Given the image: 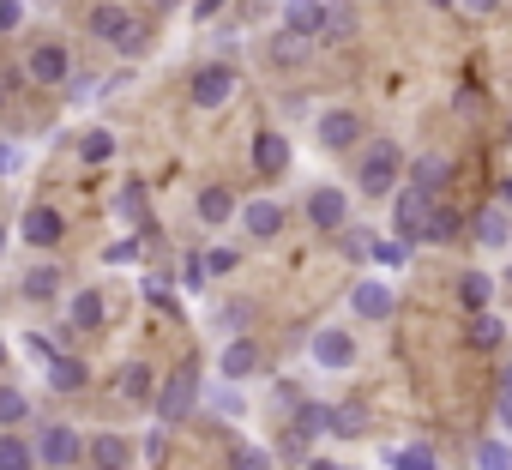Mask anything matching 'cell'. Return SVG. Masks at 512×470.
<instances>
[{
    "label": "cell",
    "mask_w": 512,
    "mask_h": 470,
    "mask_svg": "<svg viewBox=\"0 0 512 470\" xmlns=\"http://www.w3.org/2000/svg\"><path fill=\"white\" fill-rule=\"evenodd\" d=\"M199 392H205V386H199V356H187V362H181L175 374H163V380H157L151 404H157V416H163V422L175 428V422H187V416H193Z\"/></svg>",
    "instance_id": "6da1fadb"
},
{
    "label": "cell",
    "mask_w": 512,
    "mask_h": 470,
    "mask_svg": "<svg viewBox=\"0 0 512 470\" xmlns=\"http://www.w3.org/2000/svg\"><path fill=\"white\" fill-rule=\"evenodd\" d=\"M398 175H404V151H398L392 139H374V145L362 151V163H356V193H368V199H392Z\"/></svg>",
    "instance_id": "7a4b0ae2"
},
{
    "label": "cell",
    "mask_w": 512,
    "mask_h": 470,
    "mask_svg": "<svg viewBox=\"0 0 512 470\" xmlns=\"http://www.w3.org/2000/svg\"><path fill=\"white\" fill-rule=\"evenodd\" d=\"M91 37L97 43H109V49H121V55H139L145 49V25L127 13V7H91Z\"/></svg>",
    "instance_id": "3957f363"
},
{
    "label": "cell",
    "mask_w": 512,
    "mask_h": 470,
    "mask_svg": "<svg viewBox=\"0 0 512 470\" xmlns=\"http://www.w3.org/2000/svg\"><path fill=\"white\" fill-rule=\"evenodd\" d=\"M434 199H440V193H422L416 181H410V187H392V229L404 235V242H422V235H428Z\"/></svg>",
    "instance_id": "277c9868"
},
{
    "label": "cell",
    "mask_w": 512,
    "mask_h": 470,
    "mask_svg": "<svg viewBox=\"0 0 512 470\" xmlns=\"http://www.w3.org/2000/svg\"><path fill=\"white\" fill-rule=\"evenodd\" d=\"M308 356H314V368L344 374V368H356V338H350L344 326H320V332L308 338Z\"/></svg>",
    "instance_id": "5b68a950"
},
{
    "label": "cell",
    "mask_w": 512,
    "mask_h": 470,
    "mask_svg": "<svg viewBox=\"0 0 512 470\" xmlns=\"http://www.w3.org/2000/svg\"><path fill=\"white\" fill-rule=\"evenodd\" d=\"M31 452H37V464H49V470H73V464L85 458V440H79L67 422H55V428H43V434H37V446H31Z\"/></svg>",
    "instance_id": "8992f818"
},
{
    "label": "cell",
    "mask_w": 512,
    "mask_h": 470,
    "mask_svg": "<svg viewBox=\"0 0 512 470\" xmlns=\"http://www.w3.org/2000/svg\"><path fill=\"white\" fill-rule=\"evenodd\" d=\"M187 97H193V109H223V103L235 97V67H223V61L199 67L193 85H187Z\"/></svg>",
    "instance_id": "52a82bcc"
},
{
    "label": "cell",
    "mask_w": 512,
    "mask_h": 470,
    "mask_svg": "<svg viewBox=\"0 0 512 470\" xmlns=\"http://www.w3.org/2000/svg\"><path fill=\"white\" fill-rule=\"evenodd\" d=\"M67 73H73L67 43H37V49L25 55V79H31V85H67Z\"/></svg>",
    "instance_id": "ba28073f"
},
{
    "label": "cell",
    "mask_w": 512,
    "mask_h": 470,
    "mask_svg": "<svg viewBox=\"0 0 512 470\" xmlns=\"http://www.w3.org/2000/svg\"><path fill=\"white\" fill-rule=\"evenodd\" d=\"M19 235H25L31 248H43V254H49V248H61V235H67V217H61L55 205H31V211L19 217Z\"/></svg>",
    "instance_id": "9c48e42d"
},
{
    "label": "cell",
    "mask_w": 512,
    "mask_h": 470,
    "mask_svg": "<svg viewBox=\"0 0 512 470\" xmlns=\"http://www.w3.org/2000/svg\"><path fill=\"white\" fill-rule=\"evenodd\" d=\"M266 368V350L260 344H253V338H235L223 356H217V374L229 380V386H241V380H253V374H260Z\"/></svg>",
    "instance_id": "30bf717a"
},
{
    "label": "cell",
    "mask_w": 512,
    "mask_h": 470,
    "mask_svg": "<svg viewBox=\"0 0 512 470\" xmlns=\"http://www.w3.org/2000/svg\"><path fill=\"white\" fill-rule=\"evenodd\" d=\"M235 223L253 235V242H272V235L284 229V205L278 199H247V205H235Z\"/></svg>",
    "instance_id": "8fae6325"
},
{
    "label": "cell",
    "mask_w": 512,
    "mask_h": 470,
    "mask_svg": "<svg viewBox=\"0 0 512 470\" xmlns=\"http://www.w3.org/2000/svg\"><path fill=\"white\" fill-rule=\"evenodd\" d=\"M314 133H320L326 151H350V145H362V115L356 109H326Z\"/></svg>",
    "instance_id": "7c38bea8"
},
{
    "label": "cell",
    "mask_w": 512,
    "mask_h": 470,
    "mask_svg": "<svg viewBox=\"0 0 512 470\" xmlns=\"http://www.w3.org/2000/svg\"><path fill=\"white\" fill-rule=\"evenodd\" d=\"M302 211H308L314 229H344V223H350V199H344V187H314Z\"/></svg>",
    "instance_id": "4fadbf2b"
},
{
    "label": "cell",
    "mask_w": 512,
    "mask_h": 470,
    "mask_svg": "<svg viewBox=\"0 0 512 470\" xmlns=\"http://www.w3.org/2000/svg\"><path fill=\"white\" fill-rule=\"evenodd\" d=\"M470 235H476L488 254H500V248L512 242V211H506V205H482V211L470 217Z\"/></svg>",
    "instance_id": "5bb4252c"
},
{
    "label": "cell",
    "mask_w": 512,
    "mask_h": 470,
    "mask_svg": "<svg viewBox=\"0 0 512 470\" xmlns=\"http://www.w3.org/2000/svg\"><path fill=\"white\" fill-rule=\"evenodd\" d=\"M308 55H314V37H296V31H278V37L266 43V61H272L278 73H302Z\"/></svg>",
    "instance_id": "9a60e30c"
},
{
    "label": "cell",
    "mask_w": 512,
    "mask_h": 470,
    "mask_svg": "<svg viewBox=\"0 0 512 470\" xmlns=\"http://www.w3.org/2000/svg\"><path fill=\"white\" fill-rule=\"evenodd\" d=\"M43 380H49V392L67 398V392H85V386H91V368H85L79 356H61V350H55V356L43 362Z\"/></svg>",
    "instance_id": "2e32d148"
},
{
    "label": "cell",
    "mask_w": 512,
    "mask_h": 470,
    "mask_svg": "<svg viewBox=\"0 0 512 470\" xmlns=\"http://www.w3.org/2000/svg\"><path fill=\"white\" fill-rule=\"evenodd\" d=\"M350 314H362V320H392V284L362 278V284L350 290Z\"/></svg>",
    "instance_id": "e0dca14e"
},
{
    "label": "cell",
    "mask_w": 512,
    "mask_h": 470,
    "mask_svg": "<svg viewBox=\"0 0 512 470\" xmlns=\"http://www.w3.org/2000/svg\"><path fill=\"white\" fill-rule=\"evenodd\" d=\"M253 169H260V175H284L290 169V139L284 133H253Z\"/></svg>",
    "instance_id": "ac0fdd59"
},
{
    "label": "cell",
    "mask_w": 512,
    "mask_h": 470,
    "mask_svg": "<svg viewBox=\"0 0 512 470\" xmlns=\"http://www.w3.org/2000/svg\"><path fill=\"white\" fill-rule=\"evenodd\" d=\"M422 193H446V181H452V157H440V151H422L410 169H404Z\"/></svg>",
    "instance_id": "d6986e66"
},
{
    "label": "cell",
    "mask_w": 512,
    "mask_h": 470,
    "mask_svg": "<svg viewBox=\"0 0 512 470\" xmlns=\"http://www.w3.org/2000/svg\"><path fill=\"white\" fill-rule=\"evenodd\" d=\"M193 211H199V223H235V193L223 187V181H211V187H199V199H193Z\"/></svg>",
    "instance_id": "ffe728a7"
},
{
    "label": "cell",
    "mask_w": 512,
    "mask_h": 470,
    "mask_svg": "<svg viewBox=\"0 0 512 470\" xmlns=\"http://www.w3.org/2000/svg\"><path fill=\"white\" fill-rule=\"evenodd\" d=\"M85 458H91L97 470H121V464L133 458V446H127V434H115V428H109V434L85 440Z\"/></svg>",
    "instance_id": "44dd1931"
},
{
    "label": "cell",
    "mask_w": 512,
    "mask_h": 470,
    "mask_svg": "<svg viewBox=\"0 0 512 470\" xmlns=\"http://www.w3.org/2000/svg\"><path fill=\"white\" fill-rule=\"evenodd\" d=\"M350 37H356V7H350V0H338V7H326V13H320L314 43H350Z\"/></svg>",
    "instance_id": "7402d4cb"
},
{
    "label": "cell",
    "mask_w": 512,
    "mask_h": 470,
    "mask_svg": "<svg viewBox=\"0 0 512 470\" xmlns=\"http://www.w3.org/2000/svg\"><path fill=\"white\" fill-rule=\"evenodd\" d=\"M326 434L362 440V434H368V410H362V404H326Z\"/></svg>",
    "instance_id": "603a6c76"
},
{
    "label": "cell",
    "mask_w": 512,
    "mask_h": 470,
    "mask_svg": "<svg viewBox=\"0 0 512 470\" xmlns=\"http://www.w3.org/2000/svg\"><path fill=\"white\" fill-rule=\"evenodd\" d=\"M67 314H73V332H97L109 320V302H103V290H79Z\"/></svg>",
    "instance_id": "cb8c5ba5"
},
{
    "label": "cell",
    "mask_w": 512,
    "mask_h": 470,
    "mask_svg": "<svg viewBox=\"0 0 512 470\" xmlns=\"http://www.w3.org/2000/svg\"><path fill=\"white\" fill-rule=\"evenodd\" d=\"M320 13H326V0H284V31L314 37L320 31Z\"/></svg>",
    "instance_id": "d4e9b609"
},
{
    "label": "cell",
    "mask_w": 512,
    "mask_h": 470,
    "mask_svg": "<svg viewBox=\"0 0 512 470\" xmlns=\"http://www.w3.org/2000/svg\"><path fill=\"white\" fill-rule=\"evenodd\" d=\"M115 392H121V398H151V392H157V374H151V362H121V374H115Z\"/></svg>",
    "instance_id": "484cf974"
},
{
    "label": "cell",
    "mask_w": 512,
    "mask_h": 470,
    "mask_svg": "<svg viewBox=\"0 0 512 470\" xmlns=\"http://www.w3.org/2000/svg\"><path fill=\"white\" fill-rule=\"evenodd\" d=\"M386 470H440V464H434V446L428 440H404V446L386 452Z\"/></svg>",
    "instance_id": "4316f807"
},
{
    "label": "cell",
    "mask_w": 512,
    "mask_h": 470,
    "mask_svg": "<svg viewBox=\"0 0 512 470\" xmlns=\"http://www.w3.org/2000/svg\"><path fill=\"white\" fill-rule=\"evenodd\" d=\"M0 470H37V452H31V440H19L13 428H0Z\"/></svg>",
    "instance_id": "83f0119b"
},
{
    "label": "cell",
    "mask_w": 512,
    "mask_h": 470,
    "mask_svg": "<svg viewBox=\"0 0 512 470\" xmlns=\"http://www.w3.org/2000/svg\"><path fill=\"white\" fill-rule=\"evenodd\" d=\"M61 284H67L61 266H31V272H25V296H31V302H55Z\"/></svg>",
    "instance_id": "f1b7e54d"
},
{
    "label": "cell",
    "mask_w": 512,
    "mask_h": 470,
    "mask_svg": "<svg viewBox=\"0 0 512 470\" xmlns=\"http://www.w3.org/2000/svg\"><path fill=\"white\" fill-rule=\"evenodd\" d=\"M458 302H464V314L488 308V302H494V278H488V272H464V278H458Z\"/></svg>",
    "instance_id": "f546056e"
},
{
    "label": "cell",
    "mask_w": 512,
    "mask_h": 470,
    "mask_svg": "<svg viewBox=\"0 0 512 470\" xmlns=\"http://www.w3.org/2000/svg\"><path fill=\"white\" fill-rule=\"evenodd\" d=\"M470 344H476V350H500V344H506V326H500V314L476 308V314H470Z\"/></svg>",
    "instance_id": "4dcf8cb0"
},
{
    "label": "cell",
    "mask_w": 512,
    "mask_h": 470,
    "mask_svg": "<svg viewBox=\"0 0 512 470\" xmlns=\"http://www.w3.org/2000/svg\"><path fill=\"white\" fill-rule=\"evenodd\" d=\"M458 217H464L458 205H446V199H434V217H428V235H422V242H452V235L464 229Z\"/></svg>",
    "instance_id": "1f68e13d"
},
{
    "label": "cell",
    "mask_w": 512,
    "mask_h": 470,
    "mask_svg": "<svg viewBox=\"0 0 512 470\" xmlns=\"http://www.w3.org/2000/svg\"><path fill=\"white\" fill-rule=\"evenodd\" d=\"M410 248H416V242H404V235H392V242H368V260H374V266H392V272H398V266H410Z\"/></svg>",
    "instance_id": "d6a6232c"
},
{
    "label": "cell",
    "mask_w": 512,
    "mask_h": 470,
    "mask_svg": "<svg viewBox=\"0 0 512 470\" xmlns=\"http://www.w3.org/2000/svg\"><path fill=\"white\" fill-rule=\"evenodd\" d=\"M79 157H85L91 169H97V163H109V157H115V133H109V127H91V133L79 139Z\"/></svg>",
    "instance_id": "836d02e7"
},
{
    "label": "cell",
    "mask_w": 512,
    "mask_h": 470,
    "mask_svg": "<svg viewBox=\"0 0 512 470\" xmlns=\"http://www.w3.org/2000/svg\"><path fill=\"white\" fill-rule=\"evenodd\" d=\"M139 296H145L157 314H181V302H175V290H169V278H163V272H151V278L139 284Z\"/></svg>",
    "instance_id": "e575fe53"
},
{
    "label": "cell",
    "mask_w": 512,
    "mask_h": 470,
    "mask_svg": "<svg viewBox=\"0 0 512 470\" xmlns=\"http://www.w3.org/2000/svg\"><path fill=\"white\" fill-rule=\"evenodd\" d=\"M25 416H31V398L19 386H0V428H19Z\"/></svg>",
    "instance_id": "d590c367"
},
{
    "label": "cell",
    "mask_w": 512,
    "mask_h": 470,
    "mask_svg": "<svg viewBox=\"0 0 512 470\" xmlns=\"http://www.w3.org/2000/svg\"><path fill=\"white\" fill-rule=\"evenodd\" d=\"M229 470H278V458L266 446H235L229 452Z\"/></svg>",
    "instance_id": "8d00e7d4"
},
{
    "label": "cell",
    "mask_w": 512,
    "mask_h": 470,
    "mask_svg": "<svg viewBox=\"0 0 512 470\" xmlns=\"http://www.w3.org/2000/svg\"><path fill=\"white\" fill-rule=\"evenodd\" d=\"M290 428H296V434H302V440H320V434H326V404H302V410H296V422H290Z\"/></svg>",
    "instance_id": "74e56055"
},
{
    "label": "cell",
    "mask_w": 512,
    "mask_h": 470,
    "mask_svg": "<svg viewBox=\"0 0 512 470\" xmlns=\"http://www.w3.org/2000/svg\"><path fill=\"white\" fill-rule=\"evenodd\" d=\"M476 470H512V446L506 440H482L476 446Z\"/></svg>",
    "instance_id": "f35d334b"
},
{
    "label": "cell",
    "mask_w": 512,
    "mask_h": 470,
    "mask_svg": "<svg viewBox=\"0 0 512 470\" xmlns=\"http://www.w3.org/2000/svg\"><path fill=\"white\" fill-rule=\"evenodd\" d=\"M115 211H121V217H133V223H139V217H145V181H127V187H121V193H115Z\"/></svg>",
    "instance_id": "ab89813d"
},
{
    "label": "cell",
    "mask_w": 512,
    "mask_h": 470,
    "mask_svg": "<svg viewBox=\"0 0 512 470\" xmlns=\"http://www.w3.org/2000/svg\"><path fill=\"white\" fill-rule=\"evenodd\" d=\"M205 260V278H229L235 266H241V254L235 248H211V254H199Z\"/></svg>",
    "instance_id": "60d3db41"
},
{
    "label": "cell",
    "mask_w": 512,
    "mask_h": 470,
    "mask_svg": "<svg viewBox=\"0 0 512 470\" xmlns=\"http://www.w3.org/2000/svg\"><path fill=\"white\" fill-rule=\"evenodd\" d=\"M278 452H284V464H308V452H314V440H302L296 428H284V440H278Z\"/></svg>",
    "instance_id": "b9f144b4"
},
{
    "label": "cell",
    "mask_w": 512,
    "mask_h": 470,
    "mask_svg": "<svg viewBox=\"0 0 512 470\" xmlns=\"http://www.w3.org/2000/svg\"><path fill=\"white\" fill-rule=\"evenodd\" d=\"M127 260H139V242H133V235H121V242L103 248V266H127Z\"/></svg>",
    "instance_id": "7bdbcfd3"
},
{
    "label": "cell",
    "mask_w": 512,
    "mask_h": 470,
    "mask_svg": "<svg viewBox=\"0 0 512 470\" xmlns=\"http://www.w3.org/2000/svg\"><path fill=\"white\" fill-rule=\"evenodd\" d=\"M25 25V0H0V37Z\"/></svg>",
    "instance_id": "ee69618b"
},
{
    "label": "cell",
    "mask_w": 512,
    "mask_h": 470,
    "mask_svg": "<svg viewBox=\"0 0 512 470\" xmlns=\"http://www.w3.org/2000/svg\"><path fill=\"white\" fill-rule=\"evenodd\" d=\"M181 284H187V290H205V260H199V254L181 260Z\"/></svg>",
    "instance_id": "f6af8a7d"
},
{
    "label": "cell",
    "mask_w": 512,
    "mask_h": 470,
    "mask_svg": "<svg viewBox=\"0 0 512 470\" xmlns=\"http://www.w3.org/2000/svg\"><path fill=\"white\" fill-rule=\"evenodd\" d=\"M211 404H217V416H241V398L229 392V380H223V392H211Z\"/></svg>",
    "instance_id": "bcb514c9"
},
{
    "label": "cell",
    "mask_w": 512,
    "mask_h": 470,
    "mask_svg": "<svg viewBox=\"0 0 512 470\" xmlns=\"http://www.w3.org/2000/svg\"><path fill=\"white\" fill-rule=\"evenodd\" d=\"M19 163H25V157H19V145H7V139H0V181H7Z\"/></svg>",
    "instance_id": "7dc6e473"
},
{
    "label": "cell",
    "mask_w": 512,
    "mask_h": 470,
    "mask_svg": "<svg viewBox=\"0 0 512 470\" xmlns=\"http://www.w3.org/2000/svg\"><path fill=\"white\" fill-rule=\"evenodd\" d=\"M344 229H350V223H344ZM344 254H356V260L368 254V235H362V229H350V235H344Z\"/></svg>",
    "instance_id": "c3c4849f"
},
{
    "label": "cell",
    "mask_w": 512,
    "mask_h": 470,
    "mask_svg": "<svg viewBox=\"0 0 512 470\" xmlns=\"http://www.w3.org/2000/svg\"><path fill=\"white\" fill-rule=\"evenodd\" d=\"M217 13H223V0H199V7H193V19H199V25H205V19H217Z\"/></svg>",
    "instance_id": "681fc988"
},
{
    "label": "cell",
    "mask_w": 512,
    "mask_h": 470,
    "mask_svg": "<svg viewBox=\"0 0 512 470\" xmlns=\"http://www.w3.org/2000/svg\"><path fill=\"white\" fill-rule=\"evenodd\" d=\"M494 7H500V0H464V13H476V19H488Z\"/></svg>",
    "instance_id": "f907efd6"
},
{
    "label": "cell",
    "mask_w": 512,
    "mask_h": 470,
    "mask_svg": "<svg viewBox=\"0 0 512 470\" xmlns=\"http://www.w3.org/2000/svg\"><path fill=\"white\" fill-rule=\"evenodd\" d=\"M500 428L512 434V392H500Z\"/></svg>",
    "instance_id": "816d5d0a"
},
{
    "label": "cell",
    "mask_w": 512,
    "mask_h": 470,
    "mask_svg": "<svg viewBox=\"0 0 512 470\" xmlns=\"http://www.w3.org/2000/svg\"><path fill=\"white\" fill-rule=\"evenodd\" d=\"M308 470H344V464H332V458H308Z\"/></svg>",
    "instance_id": "f5cc1de1"
},
{
    "label": "cell",
    "mask_w": 512,
    "mask_h": 470,
    "mask_svg": "<svg viewBox=\"0 0 512 470\" xmlns=\"http://www.w3.org/2000/svg\"><path fill=\"white\" fill-rule=\"evenodd\" d=\"M0 254H7V223H0Z\"/></svg>",
    "instance_id": "db71d44e"
},
{
    "label": "cell",
    "mask_w": 512,
    "mask_h": 470,
    "mask_svg": "<svg viewBox=\"0 0 512 470\" xmlns=\"http://www.w3.org/2000/svg\"><path fill=\"white\" fill-rule=\"evenodd\" d=\"M500 392H512V368H506V380H500Z\"/></svg>",
    "instance_id": "11a10c76"
},
{
    "label": "cell",
    "mask_w": 512,
    "mask_h": 470,
    "mask_svg": "<svg viewBox=\"0 0 512 470\" xmlns=\"http://www.w3.org/2000/svg\"><path fill=\"white\" fill-rule=\"evenodd\" d=\"M428 7H452V0H428Z\"/></svg>",
    "instance_id": "9f6ffc18"
},
{
    "label": "cell",
    "mask_w": 512,
    "mask_h": 470,
    "mask_svg": "<svg viewBox=\"0 0 512 470\" xmlns=\"http://www.w3.org/2000/svg\"><path fill=\"white\" fill-rule=\"evenodd\" d=\"M0 362H7V338H0Z\"/></svg>",
    "instance_id": "6f0895ef"
},
{
    "label": "cell",
    "mask_w": 512,
    "mask_h": 470,
    "mask_svg": "<svg viewBox=\"0 0 512 470\" xmlns=\"http://www.w3.org/2000/svg\"><path fill=\"white\" fill-rule=\"evenodd\" d=\"M506 205H512V181H506Z\"/></svg>",
    "instance_id": "680465c9"
},
{
    "label": "cell",
    "mask_w": 512,
    "mask_h": 470,
    "mask_svg": "<svg viewBox=\"0 0 512 470\" xmlns=\"http://www.w3.org/2000/svg\"><path fill=\"white\" fill-rule=\"evenodd\" d=\"M0 103H7V85H0Z\"/></svg>",
    "instance_id": "91938a15"
},
{
    "label": "cell",
    "mask_w": 512,
    "mask_h": 470,
    "mask_svg": "<svg viewBox=\"0 0 512 470\" xmlns=\"http://www.w3.org/2000/svg\"><path fill=\"white\" fill-rule=\"evenodd\" d=\"M73 470H79V464H73ZM91 470H97V464H91Z\"/></svg>",
    "instance_id": "94428289"
}]
</instances>
